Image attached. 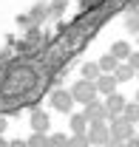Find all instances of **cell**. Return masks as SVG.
<instances>
[{"instance_id": "obj_1", "label": "cell", "mask_w": 139, "mask_h": 147, "mask_svg": "<svg viewBox=\"0 0 139 147\" xmlns=\"http://www.w3.org/2000/svg\"><path fill=\"white\" fill-rule=\"evenodd\" d=\"M68 93H71V99H74V102H82V108L91 105V102L97 99V88H94V82H85V79H80Z\"/></svg>"}, {"instance_id": "obj_2", "label": "cell", "mask_w": 139, "mask_h": 147, "mask_svg": "<svg viewBox=\"0 0 139 147\" xmlns=\"http://www.w3.org/2000/svg\"><path fill=\"white\" fill-rule=\"evenodd\" d=\"M108 133H111V142H128V139H134V125H128L122 116H117V119H111Z\"/></svg>"}, {"instance_id": "obj_3", "label": "cell", "mask_w": 139, "mask_h": 147, "mask_svg": "<svg viewBox=\"0 0 139 147\" xmlns=\"http://www.w3.org/2000/svg\"><path fill=\"white\" fill-rule=\"evenodd\" d=\"M88 144L91 147H108L111 144V133H108V125H88V133H85Z\"/></svg>"}, {"instance_id": "obj_4", "label": "cell", "mask_w": 139, "mask_h": 147, "mask_svg": "<svg viewBox=\"0 0 139 147\" xmlns=\"http://www.w3.org/2000/svg\"><path fill=\"white\" fill-rule=\"evenodd\" d=\"M105 116H108V113H105V105L99 102V99H94L91 105H85V108H82V119H85L88 125H102Z\"/></svg>"}, {"instance_id": "obj_5", "label": "cell", "mask_w": 139, "mask_h": 147, "mask_svg": "<svg viewBox=\"0 0 139 147\" xmlns=\"http://www.w3.org/2000/svg\"><path fill=\"white\" fill-rule=\"evenodd\" d=\"M125 102H128V99H125V96H119V93H111V96H105V113H108V116H114V119H117V116H122V110H125Z\"/></svg>"}, {"instance_id": "obj_6", "label": "cell", "mask_w": 139, "mask_h": 147, "mask_svg": "<svg viewBox=\"0 0 139 147\" xmlns=\"http://www.w3.org/2000/svg\"><path fill=\"white\" fill-rule=\"evenodd\" d=\"M51 105L60 110V113H68L71 105H74V99H71V93H68V91H63V88H60V91H54V93H51Z\"/></svg>"}, {"instance_id": "obj_7", "label": "cell", "mask_w": 139, "mask_h": 147, "mask_svg": "<svg viewBox=\"0 0 139 147\" xmlns=\"http://www.w3.org/2000/svg\"><path fill=\"white\" fill-rule=\"evenodd\" d=\"M94 88H97V93L111 96V93H117V79H114L111 74H99V79L94 82Z\"/></svg>"}, {"instance_id": "obj_8", "label": "cell", "mask_w": 139, "mask_h": 147, "mask_svg": "<svg viewBox=\"0 0 139 147\" xmlns=\"http://www.w3.org/2000/svg\"><path fill=\"white\" fill-rule=\"evenodd\" d=\"M31 130H34V133H46V130H48V116H46V110H34V113H31Z\"/></svg>"}, {"instance_id": "obj_9", "label": "cell", "mask_w": 139, "mask_h": 147, "mask_svg": "<svg viewBox=\"0 0 139 147\" xmlns=\"http://www.w3.org/2000/svg\"><path fill=\"white\" fill-rule=\"evenodd\" d=\"M108 54L111 57H117V59H128V57H131V45H128V42H125V40H117V42H114V45H111V51H108Z\"/></svg>"}, {"instance_id": "obj_10", "label": "cell", "mask_w": 139, "mask_h": 147, "mask_svg": "<svg viewBox=\"0 0 139 147\" xmlns=\"http://www.w3.org/2000/svg\"><path fill=\"white\" fill-rule=\"evenodd\" d=\"M122 119H125L128 125H139V105H136V102H125Z\"/></svg>"}, {"instance_id": "obj_11", "label": "cell", "mask_w": 139, "mask_h": 147, "mask_svg": "<svg viewBox=\"0 0 139 147\" xmlns=\"http://www.w3.org/2000/svg\"><path fill=\"white\" fill-rule=\"evenodd\" d=\"M97 65H99V71H102V74H114L117 68H119V59H117V57H111V54H102Z\"/></svg>"}, {"instance_id": "obj_12", "label": "cell", "mask_w": 139, "mask_h": 147, "mask_svg": "<svg viewBox=\"0 0 139 147\" xmlns=\"http://www.w3.org/2000/svg\"><path fill=\"white\" fill-rule=\"evenodd\" d=\"M71 133H74V136H85L88 133V122L82 119V113L71 116Z\"/></svg>"}, {"instance_id": "obj_13", "label": "cell", "mask_w": 139, "mask_h": 147, "mask_svg": "<svg viewBox=\"0 0 139 147\" xmlns=\"http://www.w3.org/2000/svg\"><path fill=\"white\" fill-rule=\"evenodd\" d=\"M99 65H97V62H85V65H82V79H85V82H97V79H99Z\"/></svg>"}, {"instance_id": "obj_14", "label": "cell", "mask_w": 139, "mask_h": 147, "mask_svg": "<svg viewBox=\"0 0 139 147\" xmlns=\"http://www.w3.org/2000/svg\"><path fill=\"white\" fill-rule=\"evenodd\" d=\"M111 76H114V79H117V82H128V79H134V76H136V74L131 71V68H128V65H125V62H119V68H117V71L111 74Z\"/></svg>"}, {"instance_id": "obj_15", "label": "cell", "mask_w": 139, "mask_h": 147, "mask_svg": "<svg viewBox=\"0 0 139 147\" xmlns=\"http://www.w3.org/2000/svg\"><path fill=\"white\" fill-rule=\"evenodd\" d=\"M26 147H48V136L46 133H31V139L26 142Z\"/></svg>"}, {"instance_id": "obj_16", "label": "cell", "mask_w": 139, "mask_h": 147, "mask_svg": "<svg viewBox=\"0 0 139 147\" xmlns=\"http://www.w3.org/2000/svg\"><path fill=\"white\" fill-rule=\"evenodd\" d=\"M68 144V136L65 133H54V136H48V147H65Z\"/></svg>"}, {"instance_id": "obj_17", "label": "cell", "mask_w": 139, "mask_h": 147, "mask_svg": "<svg viewBox=\"0 0 139 147\" xmlns=\"http://www.w3.org/2000/svg\"><path fill=\"white\" fill-rule=\"evenodd\" d=\"M125 65H128L134 74H139V51H131V57L125 59Z\"/></svg>"}, {"instance_id": "obj_18", "label": "cell", "mask_w": 139, "mask_h": 147, "mask_svg": "<svg viewBox=\"0 0 139 147\" xmlns=\"http://www.w3.org/2000/svg\"><path fill=\"white\" fill-rule=\"evenodd\" d=\"M65 147H91L85 136H68V144Z\"/></svg>"}, {"instance_id": "obj_19", "label": "cell", "mask_w": 139, "mask_h": 147, "mask_svg": "<svg viewBox=\"0 0 139 147\" xmlns=\"http://www.w3.org/2000/svg\"><path fill=\"white\" fill-rule=\"evenodd\" d=\"M128 28H131V31H139V17H131V20H128Z\"/></svg>"}, {"instance_id": "obj_20", "label": "cell", "mask_w": 139, "mask_h": 147, "mask_svg": "<svg viewBox=\"0 0 139 147\" xmlns=\"http://www.w3.org/2000/svg\"><path fill=\"white\" fill-rule=\"evenodd\" d=\"M125 147H139V136H134V139H128V142H125Z\"/></svg>"}, {"instance_id": "obj_21", "label": "cell", "mask_w": 139, "mask_h": 147, "mask_svg": "<svg viewBox=\"0 0 139 147\" xmlns=\"http://www.w3.org/2000/svg\"><path fill=\"white\" fill-rule=\"evenodd\" d=\"M9 147H26V142H20V139H14V142H9Z\"/></svg>"}, {"instance_id": "obj_22", "label": "cell", "mask_w": 139, "mask_h": 147, "mask_svg": "<svg viewBox=\"0 0 139 147\" xmlns=\"http://www.w3.org/2000/svg\"><path fill=\"white\" fill-rule=\"evenodd\" d=\"M108 147H125V142H111Z\"/></svg>"}, {"instance_id": "obj_23", "label": "cell", "mask_w": 139, "mask_h": 147, "mask_svg": "<svg viewBox=\"0 0 139 147\" xmlns=\"http://www.w3.org/2000/svg\"><path fill=\"white\" fill-rule=\"evenodd\" d=\"M3 130H6V119H0V133H3Z\"/></svg>"}, {"instance_id": "obj_24", "label": "cell", "mask_w": 139, "mask_h": 147, "mask_svg": "<svg viewBox=\"0 0 139 147\" xmlns=\"http://www.w3.org/2000/svg\"><path fill=\"white\" fill-rule=\"evenodd\" d=\"M0 147H9V142H6V139H0Z\"/></svg>"}, {"instance_id": "obj_25", "label": "cell", "mask_w": 139, "mask_h": 147, "mask_svg": "<svg viewBox=\"0 0 139 147\" xmlns=\"http://www.w3.org/2000/svg\"><path fill=\"white\" fill-rule=\"evenodd\" d=\"M136 105H139V93H136Z\"/></svg>"}, {"instance_id": "obj_26", "label": "cell", "mask_w": 139, "mask_h": 147, "mask_svg": "<svg viewBox=\"0 0 139 147\" xmlns=\"http://www.w3.org/2000/svg\"><path fill=\"white\" fill-rule=\"evenodd\" d=\"M136 76H139V74H136Z\"/></svg>"}]
</instances>
